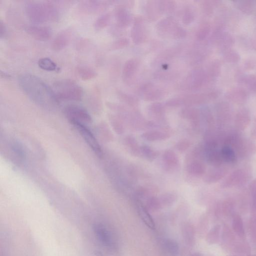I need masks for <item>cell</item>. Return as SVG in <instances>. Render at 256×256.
<instances>
[{
    "label": "cell",
    "instance_id": "obj_1",
    "mask_svg": "<svg viewBox=\"0 0 256 256\" xmlns=\"http://www.w3.org/2000/svg\"><path fill=\"white\" fill-rule=\"evenodd\" d=\"M19 84L24 93L36 104L52 108L59 102L53 89L39 77L29 73L20 75Z\"/></svg>",
    "mask_w": 256,
    "mask_h": 256
},
{
    "label": "cell",
    "instance_id": "obj_2",
    "mask_svg": "<svg viewBox=\"0 0 256 256\" xmlns=\"http://www.w3.org/2000/svg\"><path fill=\"white\" fill-rule=\"evenodd\" d=\"M59 1H31L25 5L28 19L34 23H44L58 21L61 12Z\"/></svg>",
    "mask_w": 256,
    "mask_h": 256
},
{
    "label": "cell",
    "instance_id": "obj_3",
    "mask_svg": "<svg viewBox=\"0 0 256 256\" xmlns=\"http://www.w3.org/2000/svg\"><path fill=\"white\" fill-rule=\"evenodd\" d=\"M220 94V90L216 89L203 93L187 94L171 99L169 105L172 108L203 105L217 99Z\"/></svg>",
    "mask_w": 256,
    "mask_h": 256
},
{
    "label": "cell",
    "instance_id": "obj_4",
    "mask_svg": "<svg viewBox=\"0 0 256 256\" xmlns=\"http://www.w3.org/2000/svg\"><path fill=\"white\" fill-rule=\"evenodd\" d=\"M52 89L58 101H80L84 94L83 88L76 82L69 79L56 81Z\"/></svg>",
    "mask_w": 256,
    "mask_h": 256
},
{
    "label": "cell",
    "instance_id": "obj_5",
    "mask_svg": "<svg viewBox=\"0 0 256 256\" xmlns=\"http://www.w3.org/2000/svg\"><path fill=\"white\" fill-rule=\"evenodd\" d=\"M156 30L160 36L175 40L183 39L187 35V31L171 16L160 20L157 24Z\"/></svg>",
    "mask_w": 256,
    "mask_h": 256
},
{
    "label": "cell",
    "instance_id": "obj_6",
    "mask_svg": "<svg viewBox=\"0 0 256 256\" xmlns=\"http://www.w3.org/2000/svg\"><path fill=\"white\" fill-rule=\"evenodd\" d=\"M224 144L231 147L237 156L241 158L251 155L256 150L255 145L253 143L237 133L228 136L224 140Z\"/></svg>",
    "mask_w": 256,
    "mask_h": 256
},
{
    "label": "cell",
    "instance_id": "obj_7",
    "mask_svg": "<svg viewBox=\"0 0 256 256\" xmlns=\"http://www.w3.org/2000/svg\"><path fill=\"white\" fill-rule=\"evenodd\" d=\"M208 83L206 71L202 68H196L191 71L182 81L181 88L186 91H196Z\"/></svg>",
    "mask_w": 256,
    "mask_h": 256
},
{
    "label": "cell",
    "instance_id": "obj_8",
    "mask_svg": "<svg viewBox=\"0 0 256 256\" xmlns=\"http://www.w3.org/2000/svg\"><path fill=\"white\" fill-rule=\"evenodd\" d=\"M138 93L147 101H156L163 99L166 92L162 88L152 83H145L138 88Z\"/></svg>",
    "mask_w": 256,
    "mask_h": 256
},
{
    "label": "cell",
    "instance_id": "obj_9",
    "mask_svg": "<svg viewBox=\"0 0 256 256\" xmlns=\"http://www.w3.org/2000/svg\"><path fill=\"white\" fill-rule=\"evenodd\" d=\"M71 123L74 126L95 154L100 158L103 157V151H102L100 144L91 131L84 124L77 122H72Z\"/></svg>",
    "mask_w": 256,
    "mask_h": 256
},
{
    "label": "cell",
    "instance_id": "obj_10",
    "mask_svg": "<svg viewBox=\"0 0 256 256\" xmlns=\"http://www.w3.org/2000/svg\"><path fill=\"white\" fill-rule=\"evenodd\" d=\"M114 2L113 1L87 0L81 2L79 9L85 14H95L105 11Z\"/></svg>",
    "mask_w": 256,
    "mask_h": 256
},
{
    "label": "cell",
    "instance_id": "obj_11",
    "mask_svg": "<svg viewBox=\"0 0 256 256\" xmlns=\"http://www.w3.org/2000/svg\"><path fill=\"white\" fill-rule=\"evenodd\" d=\"M133 42L137 45L143 43L147 38V32L144 20L140 16L135 17L131 31Z\"/></svg>",
    "mask_w": 256,
    "mask_h": 256
},
{
    "label": "cell",
    "instance_id": "obj_12",
    "mask_svg": "<svg viewBox=\"0 0 256 256\" xmlns=\"http://www.w3.org/2000/svg\"><path fill=\"white\" fill-rule=\"evenodd\" d=\"M140 66V62L137 58H131L125 62L122 72V78L125 84L131 85L134 83Z\"/></svg>",
    "mask_w": 256,
    "mask_h": 256
},
{
    "label": "cell",
    "instance_id": "obj_13",
    "mask_svg": "<svg viewBox=\"0 0 256 256\" xmlns=\"http://www.w3.org/2000/svg\"><path fill=\"white\" fill-rule=\"evenodd\" d=\"M65 113L71 122H90L91 117L88 112L83 108L76 105L68 106Z\"/></svg>",
    "mask_w": 256,
    "mask_h": 256
},
{
    "label": "cell",
    "instance_id": "obj_14",
    "mask_svg": "<svg viewBox=\"0 0 256 256\" xmlns=\"http://www.w3.org/2000/svg\"><path fill=\"white\" fill-rule=\"evenodd\" d=\"M182 48L177 45L165 49L154 60V65H159L172 60L181 53Z\"/></svg>",
    "mask_w": 256,
    "mask_h": 256
},
{
    "label": "cell",
    "instance_id": "obj_15",
    "mask_svg": "<svg viewBox=\"0 0 256 256\" xmlns=\"http://www.w3.org/2000/svg\"><path fill=\"white\" fill-rule=\"evenodd\" d=\"M249 173L244 169H240L232 173L223 183L222 187L231 188L242 185L249 179Z\"/></svg>",
    "mask_w": 256,
    "mask_h": 256
},
{
    "label": "cell",
    "instance_id": "obj_16",
    "mask_svg": "<svg viewBox=\"0 0 256 256\" xmlns=\"http://www.w3.org/2000/svg\"><path fill=\"white\" fill-rule=\"evenodd\" d=\"M26 33L36 40L45 41L52 36V31L49 27L37 25L28 26L25 28Z\"/></svg>",
    "mask_w": 256,
    "mask_h": 256
},
{
    "label": "cell",
    "instance_id": "obj_17",
    "mask_svg": "<svg viewBox=\"0 0 256 256\" xmlns=\"http://www.w3.org/2000/svg\"><path fill=\"white\" fill-rule=\"evenodd\" d=\"M114 14L117 26L121 28L127 27L132 20V17L127 7L121 4L116 6Z\"/></svg>",
    "mask_w": 256,
    "mask_h": 256
},
{
    "label": "cell",
    "instance_id": "obj_18",
    "mask_svg": "<svg viewBox=\"0 0 256 256\" xmlns=\"http://www.w3.org/2000/svg\"><path fill=\"white\" fill-rule=\"evenodd\" d=\"M144 9L146 16L152 21L157 20L164 14L161 1H148Z\"/></svg>",
    "mask_w": 256,
    "mask_h": 256
},
{
    "label": "cell",
    "instance_id": "obj_19",
    "mask_svg": "<svg viewBox=\"0 0 256 256\" xmlns=\"http://www.w3.org/2000/svg\"><path fill=\"white\" fill-rule=\"evenodd\" d=\"M98 239L105 246L112 248L114 246V241L111 232L104 225L96 224L94 227Z\"/></svg>",
    "mask_w": 256,
    "mask_h": 256
},
{
    "label": "cell",
    "instance_id": "obj_20",
    "mask_svg": "<svg viewBox=\"0 0 256 256\" xmlns=\"http://www.w3.org/2000/svg\"><path fill=\"white\" fill-rule=\"evenodd\" d=\"M225 97L232 103L241 105L245 103L247 101L248 95L243 88L235 87L228 90L225 94Z\"/></svg>",
    "mask_w": 256,
    "mask_h": 256
},
{
    "label": "cell",
    "instance_id": "obj_21",
    "mask_svg": "<svg viewBox=\"0 0 256 256\" xmlns=\"http://www.w3.org/2000/svg\"><path fill=\"white\" fill-rule=\"evenodd\" d=\"M73 35V31L67 29L60 32L52 43V48L56 51H60L65 48L70 43Z\"/></svg>",
    "mask_w": 256,
    "mask_h": 256
},
{
    "label": "cell",
    "instance_id": "obj_22",
    "mask_svg": "<svg viewBox=\"0 0 256 256\" xmlns=\"http://www.w3.org/2000/svg\"><path fill=\"white\" fill-rule=\"evenodd\" d=\"M217 118L219 123H228L231 118L232 109L227 102L221 101L216 106Z\"/></svg>",
    "mask_w": 256,
    "mask_h": 256
},
{
    "label": "cell",
    "instance_id": "obj_23",
    "mask_svg": "<svg viewBox=\"0 0 256 256\" xmlns=\"http://www.w3.org/2000/svg\"><path fill=\"white\" fill-rule=\"evenodd\" d=\"M251 122V115L248 109L242 108L236 113L235 117L236 128L240 131L245 130Z\"/></svg>",
    "mask_w": 256,
    "mask_h": 256
},
{
    "label": "cell",
    "instance_id": "obj_24",
    "mask_svg": "<svg viewBox=\"0 0 256 256\" xmlns=\"http://www.w3.org/2000/svg\"><path fill=\"white\" fill-rule=\"evenodd\" d=\"M163 162L167 171L176 169L179 164V160L176 153L172 150H167L163 156Z\"/></svg>",
    "mask_w": 256,
    "mask_h": 256
},
{
    "label": "cell",
    "instance_id": "obj_25",
    "mask_svg": "<svg viewBox=\"0 0 256 256\" xmlns=\"http://www.w3.org/2000/svg\"><path fill=\"white\" fill-rule=\"evenodd\" d=\"M180 114L182 118L191 121L194 126L199 124L201 112L198 109L192 107H186L181 111Z\"/></svg>",
    "mask_w": 256,
    "mask_h": 256
},
{
    "label": "cell",
    "instance_id": "obj_26",
    "mask_svg": "<svg viewBox=\"0 0 256 256\" xmlns=\"http://www.w3.org/2000/svg\"><path fill=\"white\" fill-rule=\"evenodd\" d=\"M116 93L119 99L126 106L134 109L138 107L139 101L136 96L119 89Z\"/></svg>",
    "mask_w": 256,
    "mask_h": 256
},
{
    "label": "cell",
    "instance_id": "obj_27",
    "mask_svg": "<svg viewBox=\"0 0 256 256\" xmlns=\"http://www.w3.org/2000/svg\"><path fill=\"white\" fill-rule=\"evenodd\" d=\"M227 173L228 169L224 167L221 166L215 167L206 174L204 181L209 184L216 183L222 179Z\"/></svg>",
    "mask_w": 256,
    "mask_h": 256
},
{
    "label": "cell",
    "instance_id": "obj_28",
    "mask_svg": "<svg viewBox=\"0 0 256 256\" xmlns=\"http://www.w3.org/2000/svg\"><path fill=\"white\" fill-rule=\"evenodd\" d=\"M221 63L219 60H214L209 64L205 70L209 83L217 79L221 74Z\"/></svg>",
    "mask_w": 256,
    "mask_h": 256
},
{
    "label": "cell",
    "instance_id": "obj_29",
    "mask_svg": "<svg viewBox=\"0 0 256 256\" xmlns=\"http://www.w3.org/2000/svg\"><path fill=\"white\" fill-rule=\"evenodd\" d=\"M142 138L149 142L161 141L169 139L170 135L166 132L151 130L144 133Z\"/></svg>",
    "mask_w": 256,
    "mask_h": 256
},
{
    "label": "cell",
    "instance_id": "obj_30",
    "mask_svg": "<svg viewBox=\"0 0 256 256\" xmlns=\"http://www.w3.org/2000/svg\"><path fill=\"white\" fill-rule=\"evenodd\" d=\"M220 49L224 51L231 48L235 43L233 36L227 32H224L215 42Z\"/></svg>",
    "mask_w": 256,
    "mask_h": 256
},
{
    "label": "cell",
    "instance_id": "obj_31",
    "mask_svg": "<svg viewBox=\"0 0 256 256\" xmlns=\"http://www.w3.org/2000/svg\"><path fill=\"white\" fill-rule=\"evenodd\" d=\"M148 110L150 116L156 119H162L165 114V106L158 102L149 105Z\"/></svg>",
    "mask_w": 256,
    "mask_h": 256
},
{
    "label": "cell",
    "instance_id": "obj_32",
    "mask_svg": "<svg viewBox=\"0 0 256 256\" xmlns=\"http://www.w3.org/2000/svg\"><path fill=\"white\" fill-rule=\"evenodd\" d=\"M211 31V25L208 21H203L201 23L196 33V39L199 41H204L210 34Z\"/></svg>",
    "mask_w": 256,
    "mask_h": 256
},
{
    "label": "cell",
    "instance_id": "obj_33",
    "mask_svg": "<svg viewBox=\"0 0 256 256\" xmlns=\"http://www.w3.org/2000/svg\"><path fill=\"white\" fill-rule=\"evenodd\" d=\"M38 65L40 68L47 71L59 72L60 70V68L55 62L47 57L39 59Z\"/></svg>",
    "mask_w": 256,
    "mask_h": 256
},
{
    "label": "cell",
    "instance_id": "obj_34",
    "mask_svg": "<svg viewBox=\"0 0 256 256\" xmlns=\"http://www.w3.org/2000/svg\"><path fill=\"white\" fill-rule=\"evenodd\" d=\"M221 153L224 162L229 164H234L236 163V154L231 147L224 145L221 150Z\"/></svg>",
    "mask_w": 256,
    "mask_h": 256
},
{
    "label": "cell",
    "instance_id": "obj_35",
    "mask_svg": "<svg viewBox=\"0 0 256 256\" xmlns=\"http://www.w3.org/2000/svg\"><path fill=\"white\" fill-rule=\"evenodd\" d=\"M124 145L132 155L139 157L141 155V146L139 145L136 139L132 136H128L124 139Z\"/></svg>",
    "mask_w": 256,
    "mask_h": 256
},
{
    "label": "cell",
    "instance_id": "obj_36",
    "mask_svg": "<svg viewBox=\"0 0 256 256\" xmlns=\"http://www.w3.org/2000/svg\"><path fill=\"white\" fill-rule=\"evenodd\" d=\"M187 170L190 174L199 177L205 172V167L199 161L194 160L188 164Z\"/></svg>",
    "mask_w": 256,
    "mask_h": 256
},
{
    "label": "cell",
    "instance_id": "obj_37",
    "mask_svg": "<svg viewBox=\"0 0 256 256\" xmlns=\"http://www.w3.org/2000/svg\"><path fill=\"white\" fill-rule=\"evenodd\" d=\"M138 208L140 217L144 222L150 228L152 229H155L154 221H153L152 217L149 213L148 209L140 203H139L138 204Z\"/></svg>",
    "mask_w": 256,
    "mask_h": 256
},
{
    "label": "cell",
    "instance_id": "obj_38",
    "mask_svg": "<svg viewBox=\"0 0 256 256\" xmlns=\"http://www.w3.org/2000/svg\"><path fill=\"white\" fill-rule=\"evenodd\" d=\"M76 71L79 78L83 81L90 80L97 76L94 69L87 66H80L77 68Z\"/></svg>",
    "mask_w": 256,
    "mask_h": 256
},
{
    "label": "cell",
    "instance_id": "obj_39",
    "mask_svg": "<svg viewBox=\"0 0 256 256\" xmlns=\"http://www.w3.org/2000/svg\"><path fill=\"white\" fill-rule=\"evenodd\" d=\"M223 58L226 63L231 64H237L241 60V57L238 52L231 48L224 51Z\"/></svg>",
    "mask_w": 256,
    "mask_h": 256
},
{
    "label": "cell",
    "instance_id": "obj_40",
    "mask_svg": "<svg viewBox=\"0 0 256 256\" xmlns=\"http://www.w3.org/2000/svg\"><path fill=\"white\" fill-rule=\"evenodd\" d=\"M140 150V156H142L143 158L150 162L155 160L159 156L158 151L153 149L148 146H141Z\"/></svg>",
    "mask_w": 256,
    "mask_h": 256
},
{
    "label": "cell",
    "instance_id": "obj_41",
    "mask_svg": "<svg viewBox=\"0 0 256 256\" xmlns=\"http://www.w3.org/2000/svg\"><path fill=\"white\" fill-rule=\"evenodd\" d=\"M111 14L107 13L102 15L95 21L94 27L96 31H99L106 28L110 23Z\"/></svg>",
    "mask_w": 256,
    "mask_h": 256
},
{
    "label": "cell",
    "instance_id": "obj_42",
    "mask_svg": "<svg viewBox=\"0 0 256 256\" xmlns=\"http://www.w3.org/2000/svg\"><path fill=\"white\" fill-rule=\"evenodd\" d=\"M239 81L241 83H244L250 92L256 93V75L241 76Z\"/></svg>",
    "mask_w": 256,
    "mask_h": 256
},
{
    "label": "cell",
    "instance_id": "obj_43",
    "mask_svg": "<svg viewBox=\"0 0 256 256\" xmlns=\"http://www.w3.org/2000/svg\"><path fill=\"white\" fill-rule=\"evenodd\" d=\"M195 19V12L193 8L190 6L185 7L182 16L183 23L187 25L193 22Z\"/></svg>",
    "mask_w": 256,
    "mask_h": 256
},
{
    "label": "cell",
    "instance_id": "obj_44",
    "mask_svg": "<svg viewBox=\"0 0 256 256\" xmlns=\"http://www.w3.org/2000/svg\"><path fill=\"white\" fill-rule=\"evenodd\" d=\"M238 9L243 14L251 15L254 11L255 4L252 1H242L238 2Z\"/></svg>",
    "mask_w": 256,
    "mask_h": 256
},
{
    "label": "cell",
    "instance_id": "obj_45",
    "mask_svg": "<svg viewBox=\"0 0 256 256\" xmlns=\"http://www.w3.org/2000/svg\"><path fill=\"white\" fill-rule=\"evenodd\" d=\"M216 2L214 1H203L201 6L203 13L208 16L212 15L217 5Z\"/></svg>",
    "mask_w": 256,
    "mask_h": 256
},
{
    "label": "cell",
    "instance_id": "obj_46",
    "mask_svg": "<svg viewBox=\"0 0 256 256\" xmlns=\"http://www.w3.org/2000/svg\"><path fill=\"white\" fill-rule=\"evenodd\" d=\"M162 207H169L175 203L177 199V196L172 193H166L161 196L159 198Z\"/></svg>",
    "mask_w": 256,
    "mask_h": 256
},
{
    "label": "cell",
    "instance_id": "obj_47",
    "mask_svg": "<svg viewBox=\"0 0 256 256\" xmlns=\"http://www.w3.org/2000/svg\"><path fill=\"white\" fill-rule=\"evenodd\" d=\"M147 209L153 211H156L162 208L159 198L153 196L150 197L147 202Z\"/></svg>",
    "mask_w": 256,
    "mask_h": 256
},
{
    "label": "cell",
    "instance_id": "obj_48",
    "mask_svg": "<svg viewBox=\"0 0 256 256\" xmlns=\"http://www.w3.org/2000/svg\"><path fill=\"white\" fill-rule=\"evenodd\" d=\"M161 1L164 13H172L176 9L177 4L175 1H172V0Z\"/></svg>",
    "mask_w": 256,
    "mask_h": 256
},
{
    "label": "cell",
    "instance_id": "obj_49",
    "mask_svg": "<svg viewBox=\"0 0 256 256\" xmlns=\"http://www.w3.org/2000/svg\"><path fill=\"white\" fill-rule=\"evenodd\" d=\"M129 40L126 38H121L115 41L111 45V49L117 50L127 47L129 44Z\"/></svg>",
    "mask_w": 256,
    "mask_h": 256
},
{
    "label": "cell",
    "instance_id": "obj_50",
    "mask_svg": "<svg viewBox=\"0 0 256 256\" xmlns=\"http://www.w3.org/2000/svg\"><path fill=\"white\" fill-rule=\"evenodd\" d=\"M121 119L116 116L112 118V125L116 133L119 135L123 134L125 132V128L123 125Z\"/></svg>",
    "mask_w": 256,
    "mask_h": 256
},
{
    "label": "cell",
    "instance_id": "obj_51",
    "mask_svg": "<svg viewBox=\"0 0 256 256\" xmlns=\"http://www.w3.org/2000/svg\"><path fill=\"white\" fill-rule=\"evenodd\" d=\"M166 246L169 252L173 255H177L179 252V247L177 243L174 240H169L166 241Z\"/></svg>",
    "mask_w": 256,
    "mask_h": 256
},
{
    "label": "cell",
    "instance_id": "obj_52",
    "mask_svg": "<svg viewBox=\"0 0 256 256\" xmlns=\"http://www.w3.org/2000/svg\"><path fill=\"white\" fill-rule=\"evenodd\" d=\"M219 228L216 226L210 232L207 238V240L209 243L213 244L217 242L219 237Z\"/></svg>",
    "mask_w": 256,
    "mask_h": 256
},
{
    "label": "cell",
    "instance_id": "obj_53",
    "mask_svg": "<svg viewBox=\"0 0 256 256\" xmlns=\"http://www.w3.org/2000/svg\"><path fill=\"white\" fill-rule=\"evenodd\" d=\"M191 144L189 140L183 139L177 143L176 145V149L180 152H184L190 146Z\"/></svg>",
    "mask_w": 256,
    "mask_h": 256
},
{
    "label": "cell",
    "instance_id": "obj_54",
    "mask_svg": "<svg viewBox=\"0 0 256 256\" xmlns=\"http://www.w3.org/2000/svg\"><path fill=\"white\" fill-rule=\"evenodd\" d=\"M256 66V61L253 59H248L244 64V67L247 70H250L254 69Z\"/></svg>",
    "mask_w": 256,
    "mask_h": 256
},
{
    "label": "cell",
    "instance_id": "obj_55",
    "mask_svg": "<svg viewBox=\"0 0 256 256\" xmlns=\"http://www.w3.org/2000/svg\"><path fill=\"white\" fill-rule=\"evenodd\" d=\"M7 34V27L2 21L0 22V37L1 39L4 38Z\"/></svg>",
    "mask_w": 256,
    "mask_h": 256
},
{
    "label": "cell",
    "instance_id": "obj_56",
    "mask_svg": "<svg viewBox=\"0 0 256 256\" xmlns=\"http://www.w3.org/2000/svg\"><path fill=\"white\" fill-rule=\"evenodd\" d=\"M1 76L4 79H9L10 78V76L9 74L2 71L1 72Z\"/></svg>",
    "mask_w": 256,
    "mask_h": 256
},
{
    "label": "cell",
    "instance_id": "obj_57",
    "mask_svg": "<svg viewBox=\"0 0 256 256\" xmlns=\"http://www.w3.org/2000/svg\"><path fill=\"white\" fill-rule=\"evenodd\" d=\"M191 256H203V255L200 253H196L193 254Z\"/></svg>",
    "mask_w": 256,
    "mask_h": 256
},
{
    "label": "cell",
    "instance_id": "obj_58",
    "mask_svg": "<svg viewBox=\"0 0 256 256\" xmlns=\"http://www.w3.org/2000/svg\"><path fill=\"white\" fill-rule=\"evenodd\" d=\"M255 129H256V128H255Z\"/></svg>",
    "mask_w": 256,
    "mask_h": 256
}]
</instances>
